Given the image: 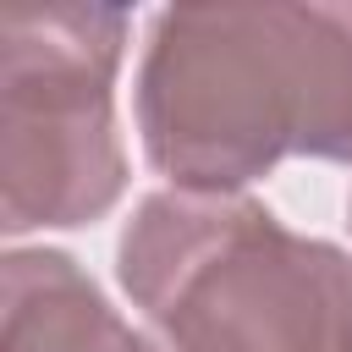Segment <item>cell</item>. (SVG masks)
<instances>
[{"label": "cell", "mask_w": 352, "mask_h": 352, "mask_svg": "<svg viewBox=\"0 0 352 352\" xmlns=\"http://www.w3.org/2000/svg\"><path fill=\"white\" fill-rule=\"evenodd\" d=\"M154 165L214 192L286 148L352 160L346 6H182L154 22L138 82Z\"/></svg>", "instance_id": "6da1fadb"}, {"label": "cell", "mask_w": 352, "mask_h": 352, "mask_svg": "<svg viewBox=\"0 0 352 352\" xmlns=\"http://www.w3.org/2000/svg\"><path fill=\"white\" fill-rule=\"evenodd\" d=\"M121 280L160 319V352H352V264L242 198H148Z\"/></svg>", "instance_id": "7a4b0ae2"}, {"label": "cell", "mask_w": 352, "mask_h": 352, "mask_svg": "<svg viewBox=\"0 0 352 352\" xmlns=\"http://www.w3.org/2000/svg\"><path fill=\"white\" fill-rule=\"evenodd\" d=\"M126 16L99 6H6V226H77L121 187L110 77Z\"/></svg>", "instance_id": "3957f363"}, {"label": "cell", "mask_w": 352, "mask_h": 352, "mask_svg": "<svg viewBox=\"0 0 352 352\" xmlns=\"http://www.w3.org/2000/svg\"><path fill=\"white\" fill-rule=\"evenodd\" d=\"M6 352H148L60 253L11 258Z\"/></svg>", "instance_id": "277c9868"}]
</instances>
